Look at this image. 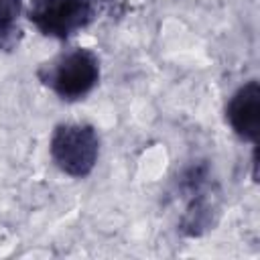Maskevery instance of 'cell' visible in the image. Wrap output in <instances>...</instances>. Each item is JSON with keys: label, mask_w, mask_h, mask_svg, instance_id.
<instances>
[{"label": "cell", "mask_w": 260, "mask_h": 260, "mask_svg": "<svg viewBox=\"0 0 260 260\" xmlns=\"http://www.w3.org/2000/svg\"><path fill=\"white\" fill-rule=\"evenodd\" d=\"M179 193L185 199L181 232L185 236L195 238L211 230L217 207L209 167L205 162H195L183 171V175L179 177Z\"/></svg>", "instance_id": "cell-4"}, {"label": "cell", "mask_w": 260, "mask_h": 260, "mask_svg": "<svg viewBox=\"0 0 260 260\" xmlns=\"http://www.w3.org/2000/svg\"><path fill=\"white\" fill-rule=\"evenodd\" d=\"M98 16V0H30L28 20L35 28L57 41H65L87 28Z\"/></svg>", "instance_id": "cell-3"}, {"label": "cell", "mask_w": 260, "mask_h": 260, "mask_svg": "<svg viewBox=\"0 0 260 260\" xmlns=\"http://www.w3.org/2000/svg\"><path fill=\"white\" fill-rule=\"evenodd\" d=\"M49 152L61 173L73 179H85L91 175L100 158L98 130L83 122L59 124L51 134Z\"/></svg>", "instance_id": "cell-2"}, {"label": "cell", "mask_w": 260, "mask_h": 260, "mask_svg": "<svg viewBox=\"0 0 260 260\" xmlns=\"http://www.w3.org/2000/svg\"><path fill=\"white\" fill-rule=\"evenodd\" d=\"M22 0H0V53L12 51L20 41Z\"/></svg>", "instance_id": "cell-6"}, {"label": "cell", "mask_w": 260, "mask_h": 260, "mask_svg": "<svg viewBox=\"0 0 260 260\" xmlns=\"http://www.w3.org/2000/svg\"><path fill=\"white\" fill-rule=\"evenodd\" d=\"M225 120L238 138L256 146L260 136V83L256 79L242 83L230 95Z\"/></svg>", "instance_id": "cell-5"}, {"label": "cell", "mask_w": 260, "mask_h": 260, "mask_svg": "<svg viewBox=\"0 0 260 260\" xmlns=\"http://www.w3.org/2000/svg\"><path fill=\"white\" fill-rule=\"evenodd\" d=\"M39 79L63 102H79L100 81V57L87 47H73L39 69Z\"/></svg>", "instance_id": "cell-1"}]
</instances>
